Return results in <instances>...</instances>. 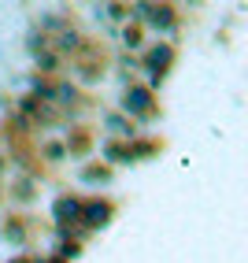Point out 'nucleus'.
<instances>
[{"label": "nucleus", "instance_id": "obj_1", "mask_svg": "<svg viewBox=\"0 0 248 263\" xmlns=\"http://www.w3.org/2000/svg\"><path fill=\"white\" fill-rule=\"evenodd\" d=\"M137 19H148L156 30H163V33L174 30V11L167 4H148V0H141L137 4Z\"/></svg>", "mask_w": 248, "mask_h": 263}, {"label": "nucleus", "instance_id": "obj_2", "mask_svg": "<svg viewBox=\"0 0 248 263\" xmlns=\"http://www.w3.org/2000/svg\"><path fill=\"white\" fill-rule=\"evenodd\" d=\"M89 230H97V226H108L111 219V204L108 200H89V204H82V215H78Z\"/></svg>", "mask_w": 248, "mask_h": 263}, {"label": "nucleus", "instance_id": "obj_3", "mask_svg": "<svg viewBox=\"0 0 248 263\" xmlns=\"http://www.w3.org/2000/svg\"><path fill=\"white\" fill-rule=\"evenodd\" d=\"M126 111H133V115H152V93L141 89V85H130V89H126Z\"/></svg>", "mask_w": 248, "mask_h": 263}, {"label": "nucleus", "instance_id": "obj_4", "mask_svg": "<svg viewBox=\"0 0 248 263\" xmlns=\"http://www.w3.org/2000/svg\"><path fill=\"white\" fill-rule=\"evenodd\" d=\"M52 215H56V222H60V226L78 222V215H82V200H74V197H60V200H56V208H52Z\"/></svg>", "mask_w": 248, "mask_h": 263}, {"label": "nucleus", "instance_id": "obj_5", "mask_svg": "<svg viewBox=\"0 0 248 263\" xmlns=\"http://www.w3.org/2000/svg\"><path fill=\"white\" fill-rule=\"evenodd\" d=\"M4 237H8V241H11V237L23 241V226H19V222H8V226H4Z\"/></svg>", "mask_w": 248, "mask_h": 263}, {"label": "nucleus", "instance_id": "obj_6", "mask_svg": "<svg viewBox=\"0 0 248 263\" xmlns=\"http://www.w3.org/2000/svg\"><path fill=\"white\" fill-rule=\"evenodd\" d=\"M78 45V33L70 30V33H60V48H74Z\"/></svg>", "mask_w": 248, "mask_h": 263}, {"label": "nucleus", "instance_id": "obj_7", "mask_svg": "<svg viewBox=\"0 0 248 263\" xmlns=\"http://www.w3.org/2000/svg\"><path fill=\"white\" fill-rule=\"evenodd\" d=\"M45 263H67V259H60V256H52V259H45Z\"/></svg>", "mask_w": 248, "mask_h": 263}, {"label": "nucleus", "instance_id": "obj_8", "mask_svg": "<svg viewBox=\"0 0 248 263\" xmlns=\"http://www.w3.org/2000/svg\"><path fill=\"white\" fill-rule=\"evenodd\" d=\"M11 263H30V259H11Z\"/></svg>", "mask_w": 248, "mask_h": 263}]
</instances>
